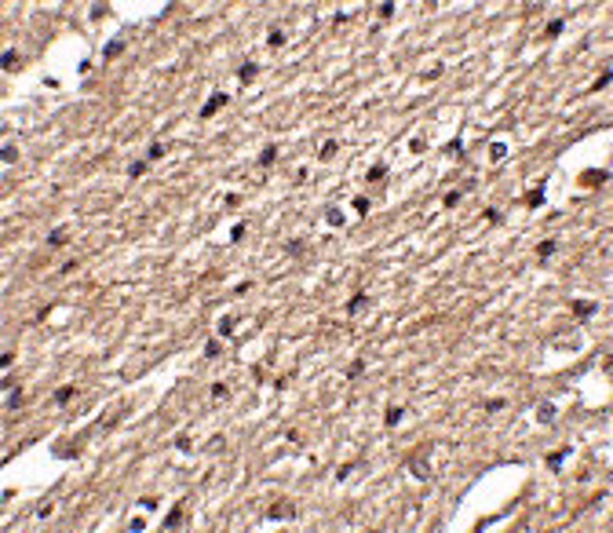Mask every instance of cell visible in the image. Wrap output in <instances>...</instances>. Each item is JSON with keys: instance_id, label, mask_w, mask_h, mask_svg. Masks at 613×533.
<instances>
[{"instance_id": "1", "label": "cell", "mask_w": 613, "mask_h": 533, "mask_svg": "<svg viewBox=\"0 0 613 533\" xmlns=\"http://www.w3.org/2000/svg\"><path fill=\"white\" fill-rule=\"evenodd\" d=\"M227 102H230V95H227V91H212V95L204 99V106L197 110V117H201V121H208L212 114H219V110L227 106Z\"/></svg>"}, {"instance_id": "2", "label": "cell", "mask_w": 613, "mask_h": 533, "mask_svg": "<svg viewBox=\"0 0 613 533\" xmlns=\"http://www.w3.org/2000/svg\"><path fill=\"white\" fill-rule=\"evenodd\" d=\"M296 515H300V508H296V504H270V508L263 511L267 522H285V519H296Z\"/></svg>"}, {"instance_id": "3", "label": "cell", "mask_w": 613, "mask_h": 533, "mask_svg": "<svg viewBox=\"0 0 613 533\" xmlns=\"http://www.w3.org/2000/svg\"><path fill=\"white\" fill-rule=\"evenodd\" d=\"M606 179H610L606 168H584V172H580V183H584V186H602Z\"/></svg>"}, {"instance_id": "4", "label": "cell", "mask_w": 613, "mask_h": 533, "mask_svg": "<svg viewBox=\"0 0 613 533\" xmlns=\"http://www.w3.org/2000/svg\"><path fill=\"white\" fill-rule=\"evenodd\" d=\"M559 248H562V241H559V238H544L540 245H536V259L544 263V259H547V256H555Z\"/></svg>"}, {"instance_id": "5", "label": "cell", "mask_w": 613, "mask_h": 533, "mask_svg": "<svg viewBox=\"0 0 613 533\" xmlns=\"http://www.w3.org/2000/svg\"><path fill=\"white\" fill-rule=\"evenodd\" d=\"M570 307H573V314H577V318H591V314L599 311V303H595V300H573Z\"/></svg>"}, {"instance_id": "6", "label": "cell", "mask_w": 613, "mask_h": 533, "mask_svg": "<svg viewBox=\"0 0 613 533\" xmlns=\"http://www.w3.org/2000/svg\"><path fill=\"white\" fill-rule=\"evenodd\" d=\"M536 420H540L544 427H551L555 420H559V413H555V406H551V402H544V406H536Z\"/></svg>"}, {"instance_id": "7", "label": "cell", "mask_w": 613, "mask_h": 533, "mask_svg": "<svg viewBox=\"0 0 613 533\" xmlns=\"http://www.w3.org/2000/svg\"><path fill=\"white\" fill-rule=\"evenodd\" d=\"M369 303H373V300H369L365 292H354V296L347 300V314H361V311H365Z\"/></svg>"}, {"instance_id": "8", "label": "cell", "mask_w": 613, "mask_h": 533, "mask_svg": "<svg viewBox=\"0 0 613 533\" xmlns=\"http://www.w3.org/2000/svg\"><path fill=\"white\" fill-rule=\"evenodd\" d=\"M256 161H259V168H270V164L277 161V146H274V143H267L263 150H259V157H256Z\"/></svg>"}, {"instance_id": "9", "label": "cell", "mask_w": 613, "mask_h": 533, "mask_svg": "<svg viewBox=\"0 0 613 533\" xmlns=\"http://www.w3.org/2000/svg\"><path fill=\"white\" fill-rule=\"evenodd\" d=\"M522 201L529 205V208H540V205H544V183H540V186H533V190H529Z\"/></svg>"}, {"instance_id": "10", "label": "cell", "mask_w": 613, "mask_h": 533, "mask_svg": "<svg viewBox=\"0 0 613 533\" xmlns=\"http://www.w3.org/2000/svg\"><path fill=\"white\" fill-rule=\"evenodd\" d=\"M566 456H570V446H562V450H555V453H547V467H551V471H559L562 467V460Z\"/></svg>"}, {"instance_id": "11", "label": "cell", "mask_w": 613, "mask_h": 533, "mask_svg": "<svg viewBox=\"0 0 613 533\" xmlns=\"http://www.w3.org/2000/svg\"><path fill=\"white\" fill-rule=\"evenodd\" d=\"M15 66H18V51H15V48H7L4 55H0V70H4V73H11Z\"/></svg>"}, {"instance_id": "12", "label": "cell", "mask_w": 613, "mask_h": 533, "mask_svg": "<svg viewBox=\"0 0 613 533\" xmlns=\"http://www.w3.org/2000/svg\"><path fill=\"white\" fill-rule=\"evenodd\" d=\"M179 522H183V504H175V508L168 511V515H164V522H161V526H164V530H175Z\"/></svg>"}, {"instance_id": "13", "label": "cell", "mask_w": 613, "mask_h": 533, "mask_svg": "<svg viewBox=\"0 0 613 533\" xmlns=\"http://www.w3.org/2000/svg\"><path fill=\"white\" fill-rule=\"evenodd\" d=\"M402 416H405V409H402V406H391V409H387V416H383V424H387V427H398V424H402Z\"/></svg>"}, {"instance_id": "14", "label": "cell", "mask_w": 613, "mask_h": 533, "mask_svg": "<svg viewBox=\"0 0 613 533\" xmlns=\"http://www.w3.org/2000/svg\"><path fill=\"white\" fill-rule=\"evenodd\" d=\"M285 41H289V37H285L281 26H270V37H267V44H270V48H281Z\"/></svg>"}, {"instance_id": "15", "label": "cell", "mask_w": 613, "mask_h": 533, "mask_svg": "<svg viewBox=\"0 0 613 533\" xmlns=\"http://www.w3.org/2000/svg\"><path fill=\"white\" fill-rule=\"evenodd\" d=\"M562 30H566V22H562V18H551V22L544 26V37H547V41H555V37H559Z\"/></svg>"}, {"instance_id": "16", "label": "cell", "mask_w": 613, "mask_h": 533, "mask_svg": "<svg viewBox=\"0 0 613 533\" xmlns=\"http://www.w3.org/2000/svg\"><path fill=\"white\" fill-rule=\"evenodd\" d=\"M120 51H124V41H120V37H117V41H110L106 48H102V59H117Z\"/></svg>"}, {"instance_id": "17", "label": "cell", "mask_w": 613, "mask_h": 533, "mask_svg": "<svg viewBox=\"0 0 613 533\" xmlns=\"http://www.w3.org/2000/svg\"><path fill=\"white\" fill-rule=\"evenodd\" d=\"M336 150H340V143H336V139H329V143L318 150V161H332V157H336Z\"/></svg>"}, {"instance_id": "18", "label": "cell", "mask_w": 613, "mask_h": 533, "mask_svg": "<svg viewBox=\"0 0 613 533\" xmlns=\"http://www.w3.org/2000/svg\"><path fill=\"white\" fill-rule=\"evenodd\" d=\"M4 406H7V409H11V413H15V409H18V406H22V387H11V391H7V398H4Z\"/></svg>"}, {"instance_id": "19", "label": "cell", "mask_w": 613, "mask_h": 533, "mask_svg": "<svg viewBox=\"0 0 613 533\" xmlns=\"http://www.w3.org/2000/svg\"><path fill=\"white\" fill-rule=\"evenodd\" d=\"M161 157H164V143H150V146H146V164L161 161Z\"/></svg>"}, {"instance_id": "20", "label": "cell", "mask_w": 613, "mask_h": 533, "mask_svg": "<svg viewBox=\"0 0 613 533\" xmlns=\"http://www.w3.org/2000/svg\"><path fill=\"white\" fill-rule=\"evenodd\" d=\"M256 73H259L256 62H245V66H237V81H245V84H248V81L256 77Z\"/></svg>"}, {"instance_id": "21", "label": "cell", "mask_w": 613, "mask_h": 533, "mask_svg": "<svg viewBox=\"0 0 613 533\" xmlns=\"http://www.w3.org/2000/svg\"><path fill=\"white\" fill-rule=\"evenodd\" d=\"M48 245H51V248H59V245H66V227H55V230L48 234Z\"/></svg>"}, {"instance_id": "22", "label": "cell", "mask_w": 613, "mask_h": 533, "mask_svg": "<svg viewBox=\"0 0 613 533\" xmlns=\"http://www.w3.org/2000/svg\"><path fill=\"white\" fill-rule=\"evenodd\" d=\"M234 325H237V318H234V314L219 318V336H234Z\"/></svg>"}, {"instance_id": "23", "label": "cell", "mask_w": 613, "mask_h": 533, "mask_svg": "<svg viewBox=\"0 0 613 533\" xmlns=\"http://www.w3.org/2000/svg\"><path fill=\"white\" fill-rule=\"evenodd\" d=\"M73 395H77V387H73V383H66V387H59V391H55V402H59V406H66V402H70Z\"/></svg>"}, {"instance_id": "24", "label": "cell", "mask_w": 613, "mask_h": 533, "mask_svg": "<svg viewBox=\"0 0 613 533\" xmlns=\"http://www.w3.org/2000/svg\"><path fill=\"white\" fill-rule=\"evenodd\" d=\"M0 161H4V164H15V161H18V150H15L11 143H7V146H0Z\"/></svg>"}, {"instance_id": "25", "label": "cell", "mask_w": 613, "mask_h": 533, "mask_svg": "<svg viewBox=\"0 0 613 533\" xmlns=\"http://www.w3.org/2000/svg\"><path fill=\"white\" fill-rule=\"evenodd\" d=\"M383 175H387V164H383V161L369 168V183H383Z\"/></svg>"}, {"instance_id": "26", "label": "cell", "mask_w": 613, "mask_h": 533, "mask_svg": "<svg viewBox=\"0 0 613 533\" xmlns=\"http://www.w3.org/2000/svg\"><path fill=\"white\" fill-rule=\"evenodd\" d=\"M504 157H507V146H504V143H493V146H489V161H497V164H500Z\"/></svg>"}, {"instance_id": "27", "label": "cell", "mask_w": 613, "mask_h": 533, "mask_svg": "<svg viewBox=\"0 0 613 533\" xmlns=\"http://www.w3.org/2000/svg\"><path fill=\"white\" fill-rule=\"evenodd\" d=\"M482 216H486V223H493V227L504 223V212H500V208H482Z\"/></svg>"}, {"instance_id": "28", "label": "cell", "mask_w": 613, "mask_h": 533, "mask_svg": "<svg viewBox=\"0 0 613 533\" xmlns=\"http://www.w3.org/2000/svg\"><path fill=\"white\" fill-rule=\"evenodd\" d=\"M361 372H365V358H354L347 366V380H354V376H361Z\"/></svg>"}, {"instance_id": "29", "label": "cell", "mask_w": 613, "mask_h": 533, "mask_svg": "<svg viewBox=\"0 0 613 533\" xmlns=\"http://www.w3.org/2000/svg\"><path fill=\"white\" fill-rule=\"evenodd\" d=\"M376 15L383 18V22H387V18H394V0H383V4L376 7Z\"/></svg>"}, {"instance_id": "30", "label": "cell", "mask_w": 613, "mask_h": 533, "mask_svg": "<svg viewBox=\"0 0 613 533\" xmlns=\"http://www.w3.org/2000/svg\"><path fill=\"white\" fill-rule=\"evenodd\" d=\"M369 208H373V201H369V198H354V212H358L361 219L369 216Z\"/></svg>"}, {"instance_id": "31", "label": "cell", "mask_w": 613, "mask_h": 533, "mask_svg": "<svg viewBox=\"0 0 613 533\" xmlns=\"http://www.w3.org/2000/svg\"><path fill=\"white\" fill-rule=\"evenodd\" d=\"M504 406H507L504 398H489V402H482V409H486V413H500Z\"/></svg>"}, {"instance_id": "32", "label": "cell", "mask_w": 613, "mask_h": 533, "mask_svg": "<svg viewBox=\"0 0 613 533\" xmlns=\"http://www.w3.org/2000/svg\"><path fill=\"white\" fill-rule=\"evenodd\" d=\"M460 198H463L460 190H449V194L442 198V205H445V208H457V205H460Z\"/></svg>"}, {"instance_id": "33", "label": "cell", "mask_w": 613, "mask_h": 533, "mask_svg": "<svg viewBox=\"0 0 613 533\" xmlns=\"http://www.w3.org/2000/svg\"><path fill=\"white\" fill-rule=\"evenodd\" d=\"M325 219H329V227H343V212H340V208H329V212H325Z\"/></svg>"}, {"instance_id": "34", "label": "cell", "mask_w": 613, "mask_h": 533, "mask_svg": "<svg viewBox=\"0 0 613 533\" xmlns=\"http://www.w3.org/2000/svg\"><path fill=\"white\" fill-rule=\"evenodd\" d=\"M445 150L449 154H457V157H463V139L457 135V139H449V143H445Z\"/></svg>"}, {"instance_id": "35", "label": "cell", "mask_w": 613, "mask_h": 533, "mask_svg": "<svg viewBox=\"0 0 613 533\" xmlns=\"http://www.w3.org/2000/svg\"><path fill=\"white\" fill-rule=\"evenodd\" d=\"M143 172H146V161H132V164H128V175H132V179H139Z\"/></svg>"}, {"instance_id": "36", "label": "cell", "mask_w": 613, "mask_h": 533, "mask_svg": "<svg viewBox=\"0 0 613 533\" xmlns=\"http://www.w3.org/2000/svg\"><path fill=\"white\" fill-rule=\"evenodd\" d=\"M204 358H219V340H208V343H204Z\"/></svg>"}, {"instance_id": "37", "label": "cell", "mask_w": 613, "mask_h": 533, "mask_svg": "<svg viewBox=\"0 0 613 533\" xmlns=\"http://www.w3.org/2000/svg\"><path fill=\"white\" fill-rule=\"evenodd\" d=\"M227 395H230V387H227V383H212V398H216V402H219V398H227Z\"/></svg>"}, {"instance_id": "38", "label": "cell", "mask_w": 613, "mask_h": 533, "mask_svg": "<svg viewBox=\"0 0 613 533\" xmlns=\"http://www.w3.org/2000/svg\"><path fill=\"white\" fill-rule=\"evenodd\" d=\"M606 84H610V70H602V73H599V81L591 84V91H602V88H606Z\"/></svg>"}, {"instance_id": "39", "label": "cell", "mask_w": 613, "mask_h": 533, "mask_svg": "<svg viewBox=\"0 0 613 533\" xmlns=\"http://www.w3.org/2000/svg\"><path fill=\"white\" fill-rule=\"evenodd\" d=\"M409 467H413V475H416V479H427V464H420V460H409Z\"/></svg>"}, {"instance_id": "40", "label": "cell", "mask_w": 613, "mask_h": 533, "mask_svg": "<svg viewBox=\"0 0 613 533\" xmlns=\"http://www.w3.org/2000/svg\"><path fill=\"white\" fill-rule=\"evenodd\" d=\"M245 238V223H234V227H230V241H241Z\"/></svg>"}, {"instance_id": "41", "label": "cell", "mask_w": 613, "mask_h": 533, "mask_svg": "<svg viewBox=\"0 0 613 533\" xmlns=\"http://www.w3.org/2000/svg\"><path fill=\"white\" fill-rule=\"evenodd\" d=\"M285 252H289V256H300V252H303V241H285Z\"/></svg>"}, {"instance_id": "42", "label": "cell", "mask_w": 613, "mask_h": 533, "mask_svg": "<svg viewBox=\"0 0 613 533\" xmlns=\"http://www.w3.org/2000/svg\"><path fill=\"white\" fill-rule=\"evenodd\" d=\"M128 530H132V533H143V530H146V522H143V519H139V515H135L132 522H128Z\"/></svg>"}, {"instance_id": "43", "label": "cell", "mask_w": 613, "mask_h": 533, "mask_svg": "<svg viewBox=\"0 0 613 533\" xmlns=\"http://www.w3.org/2000/svg\"><path fill=\"white\" fill-rule=\"evenodd\" d=\"M11 362H15V354H11V351H4V354H0V369H11Z\"/></svg>"}, {"instance_id": "44", "label": "cell", "mask_w": 613, "mask_h": 533, "mask_svg": "<svg viewBox=\"0 0 613 533\" xmlns=\"http://www.w3.org/2000/svg\"><path fill=\"white\" fill-rule=\"evenodd\" d=\"M175 450L187 453V450H190V435H179V438H175Z\"/></svg>"}, {"instance_id": "45", "label": "cell", "mask_w": 613, "mask_h": 533, "mask_svg": "<svg viewBox=\"0 0 613 533\" xmlns=\"http://www.w3.org/2000/svg\"><path fill=\"white\" fill-rule=\"evenodd\" d=\"M423 146H427V143H423V139H420V135H416V139H413V143H409V150H413V154H423Z\"/></svg>"}, {"instance_id": "46", "label": "cell", "mask_w": 613, "mask_h": 533, "mask_svg": "<svg viewBox=\"0 0 613 533\" xmlns=\"http://www.w3.org/2000/svg\"><path fill=\"white\" fill-rule=\"evenodd\" d=\"M442 70H445V66H431V70L423 73V81H434V77H442Z\"/></svg>"}, {"instance_id": "47", "label": "cell", "mask_w": 613, "mask_h": 533, "mask_svg": "<svg viewBox=\"0 0 613 533\" xmlns=\"http://www.w3.org/2000/svg\"><path fill=\"white\" fill-rule=\"evenodd\" d=\"M102 15H106V7H102V4H91V11H88V18H102Z\"/></svg>"}, {"instance_id": "48", "label": "cell", "mask_w": 613, "mask_h": 533, "mask_svg": "<svg viewBox=\"0 0 613 533\" xmlns=\"http://www.w3.org/2000/svg\"><path fill=\"white\" fill-rule=\"evenodd\" d=\"M139 504H143V511H157V500H153V497H143Z\"/></svg>"}]
</instances>
